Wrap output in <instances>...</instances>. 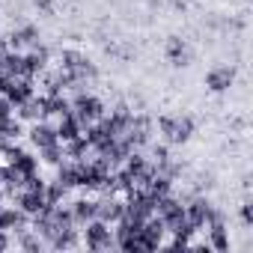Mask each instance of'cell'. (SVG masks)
I'll list each match as a JSON object with an SVG mask.
<instances>
[{"mask_svg":"<svg viewBox=\"0 0 253 253\" xmlns=\"http://www.w3.org/2000/svg\"><path fill=\"white\" fill-rule=\"evenodd\" d=\"M194 134V119L191 116H176V143H185Z\"/></svg>","mask_w":253,"mask_h":253,"instance_id":"cell-6","label":"cell"},{"mask_svg":"<svg viewBox=\"0 0 253 253\" xmlns=\"http://www.w3.org/2000/svg\"><path fill=\"white\" fill-rule=\"evenodd\" d=\"M81 229H84V244H86L89 250H110V247H116L110 223L92 217V220H89L86 226H81Z\"/></svg>","mask_w":253,"mask_h":253,"instance_id":"cell-1","label":"cell"},{"mask_svg":"<svg viewBox=\"0 0 253 253\" xmlns=\"http://www.w3.org/2000/svg\"><path fill=\"white\" fill-rule=\"evenodd\" d=\"M30 143L39 146V149H45V146H51V143H60V140H57V131L51 128L48 122H33V128H30Z\"/></svg>","mask_w":253,"mask_h":253,"instance_id":"cell-4","label":"cell"},{"mask_svg":"<svg viewBox=\"0 0 253 253\" xmlns=\"http://www.w3.org/2000/svg\"><path fill=\"white\" fill-rule=\"evenodd\" d=\"M158 131L167 143H176V116H158Z\"/></svg>","mask_w":253,"mask_h":253,"instance_id":"cell-7","label":"cell"},{"mask_svg":"<svg viewBox=\"0 0 253 253\" xmlns=\"http://www.w3.org/2000/svg\"><path fill=\"white\" fill-rule=\"evenodd\" d=\"M167 60H170L173 66H188V45H185V39L173 36V39L167 42Z\"/></svg>","mask_w":253,"mask_h":253,"instance_id":"cell-5","label":"cell"},{"mask_svg":"<svg viewBox=\"0 0 253 253\" xmlns=\"http://www.w3.org/2000/svg\"><path fill=\"white\" fill-rule=\"evenodd\" d=\"M241 220H244L247 226L253 223V211H250V206H241Z\"/></svg>","mask_w":253,"mask_h":253,"instance_id":"cell-9","label":"cell"},{"mask_svg":"<svg viewBox=\"0 0 253 253\" xmlns=\"http://www.w3.org/2000/svg\"><path fill=\"white\" fill-rule=\"evenodd\" d=\"M39 152H42V161L51 164V167H57V164L63 161V143H51V146H45V149H39Z\"/></svg>","mask_w":253,"mask_h":253,"instance_id":"cell-8","label":"cell"},{"mask_svg":"<svg viewBox=\"0 0 253 253\" xmlns=\"http://www.w3.org/2000/svg\"><path fill=\"white\" fill-rule=\"evenodd\" d=\"M0 229H6V232H24L27 229V214L18 206H3V209H0Z\"/></svg>","mask_w":253,"mask_h":253,"instance_id":"cell-2","label":"cell"},{"mask_svg":"<svg viewBox=\"0 0 253 253\" xmlns=\"http://www.w3.org/2000/svg\"><path fill=\"white\" fill-rule=\"evenodd\" d=\"M36 6H39L42 12H51V0H36Z\"/></svg>","mask_w":253,"mask_h":253,"instance_id":"cell-10","label":"cell"},{"mask_svg":"<svg viewBox=\"0 0 253 253\" xmlns=\"http://www.w3.org/2000/svg\"><path fill=\"white\" fill-rule=\"evenodd\" d=\"M232 81H235V72H232L229 66H217V69H211V72L206 75V86H209L211 92H226V89L232 86Z\"/></svg>","mask_w":253,"mask_h":253,"instance_id":"cell-3","label":"cell"}]
</instances>
